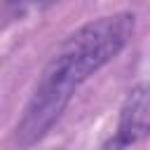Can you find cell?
<instances>
[{
  "label": "cell",
  "instance_id": "cell-1",
  "mask_svg": "<svg viewBox=\"0 0 150 150\" xmlns=\"http://www.w3.org/2000/svg\"><path fill=\"white\" fill-rule=\"evenodd\" d=\"M134 28V12H112L89 19L63 38L40 70L14 127L16 148L28 150L54 129L77 89L129 45Z\"/></svg>",
  "mask_w": 150,
  "mask_h": 150
},
{
  "label": "cell",
  "instance_id": "cell-2",
  "mask_svg": "<svg viewBox=\"0 0 150 150\" xmlns=\"http://www.w3.org/2000/svg\"><path fill=\"white\" fill-rule=\"evenodd\" d=\"M150 136V84H136L127 91L115 131L101 150H134Z\"/></svg>",
  "mask_w": 150,
  "mask_h": 150
}]
</instances>
